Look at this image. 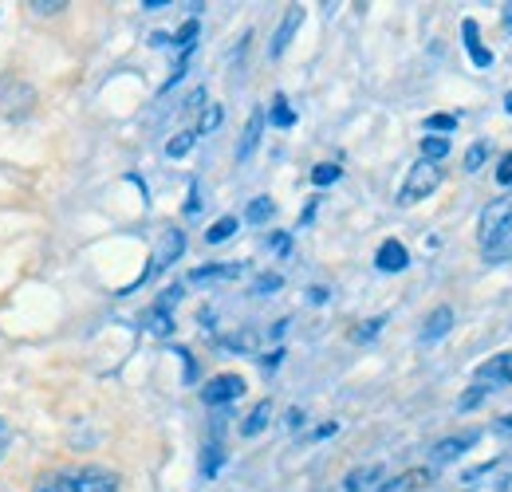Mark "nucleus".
<instances>
[{
    "mask_svg": "<svg viewBox=\"0 0 512 492\" xmlns=\"http://www.w3.org/2000/svg\"><path fill=\"white\" fill-rule=\"evenodd\" d=\"M32 492H119V477L107 469H71L44 477Z\"/></svg>",
    "mask_w": 512,
    "mask_h": 492,
    "instance_id": "nucleus-1",
    "label": "nucleus"
},
{
    "mask_svg": "<svg viewBox=\"0 0 512 492\" xmlns=\"http://www.w3.org/2000/svg\"><path fill=\"white\" fill-rule=\"evenodd\" d=\"M442 185V170L434 162H414L406 170V182L398 189V205H418L422 197H430L434 189Z\"/></svg>",
    "mask_w": 512,
    "mask_h": 492,
    "instance_id": "nucleus-2",
    "label": "nucleus"
},
{
    "mask_svg": "<svg viewBox=\"0 0 512 492\" xmlns=\"http://www.w3.org/2000/svg\"><path fill=\"white\" fill-rule=\"evenodd\" d=\"M512 229V197L493 201L485 213H481V245H493L497 237H505Z\"/></svg>",
    "mask_w": 512,
    "mask_h": 492,
    "instance_id": "nucleus-3",
    "label": "nucleus"
},
{
    "mask_svg": "<svg viewBox=\"0 0 512 492\" xmlns=\"http://www.w3.org/2000/svg\"><path fill=\"white\" fill-rule=\"evenodd\" d=\"M241 394H245V378H241V374H217V378H209L205 390H201L205 406H229V402H237Z\"/></svg>",
    "mask_w": 512,
    "mask_h": 492,
    "instance_id": "nucleus-4",
    "label": "nucleus"
},
{
    "mask_svg": "<svg viewBox=\"0 0 512 492\" xmlns=\"http://www.w3.org/2000/svg\"><path fill=\"white\" fill-rule=\"evenodd\" d=\"M182 252H186V233H178V229H166V233H162V241H158V252H154V260H150V268L142 272V280H138V284H146L154 272L170 268V264H174Z\"/></svg>",
    "mask_w": 512,
    "mask_h": 492,
    "instance_id": "nucleus-5",
    "label": "nucleus"
},
{
    "mask_svg": "<svg viewBox=\"0 0 512 492\" xmlns=\"http://www.w3.org/2000/svg\"><path fill=\"white\" fill-rule=\"evenodd\" d=\"M477 386L485 394L489 390H501V386H512V355H497L485 367H477Z\"/></svg>",
    "mask_w": 512,
    "mask_h": 492,
    "instance_id": "nucleus-6",
    "label": "nucleus"
},
{
    "mask_svg": "<svg viewBox=\"0 0 512 492\" xmlns=\"http://www.w3.org/2000/svg\"><path fill=\"white\" fill-rule=\"evenodd\" d=\"M304 24V8L300 4H292L288 12H284V24L276 28V36H272V48H268V56L272 60H280L284 52H288V44H292V36H296V28Z\"/></svg>",
    "mask_w": 512,
    "mask_h": 492,
    "instance_id": "nucleus-7",
    "label": "nucleus"
},
{
    "mask_svg": "<svg viewBox=\"0 0 512 492\" xmlns=\"http://www.w3.org/2000/svg\"><path fill=\"white\" fill-rule=\"evenodd\" d=\"M477 445V433H461V437H446V441H438L434 445V465H449V461H457L461 453H469Z\"/></svg>",
    "mask_w": 512,
    "mask_h": 492,
    "instance_id": "nucleus-8",
    "label": "nucleus"
},
{
    "mask_svg": "<svg viewBox=\"0 0 512 492\" xmlns=\"http://www.w3.org/2000/svg\"><path fill=\"white\" fill-rule=\"evenodd\" d=\"M260 134H264V111L256 107L253 115H249V126H245V134H241V146H237V162H249L256 154V146H260Z\"/></svg>",
    "mask_w": 512,
    "mask_h": 492,
    "instance_id": "nucleus-9",
    "label": "nucleus"
},
{
    "mask_svg": "<svg viewBox=\"0 0 512 492\" xmlns=\"http://www.w3.org/2000/svg\"><path fill=\"white\" fill-rule=\"evenodd\" d=\"M375 264L383 268V272H402L406 264H410V252L402 241H383L379 245V256H375Z\"/></svg>",
    "mask_w": 512,
    "mask_h": 492,
    "instance_id": "nucleus-10",
    "label": "nucleus"
},
{
    "mask_svg": "<svg viewBox=\"0 0 512 492\" xmlns=\"http://www.w3.org/2000/svg\"><path fill=\"white\" fill-rule=\"evenodd\" d=\"M449 327H453V311L449 308L430 311V319H426V327H422V343H438V339H446Z\"/></svg>",
    "mask_w": 512,
    "mask_h": 492,
    "instance_id": "nucleus-11",
    "label": "nucleus"
},
{
    "mask_svg": "<svg viewBox=\"0 0 512 492\" xmlns=\"http://www.w3.org/2000/svg\"><path fill=\"white\" fill-rule=\"evenodd\" d=\"M233 276H241V264H205V268H193L190 280L193 284H209V280H233Z\"/></svg>",
    "mask_w": 512,
    "mask_h": 492,
    "instance_id": "nucleus-12",
    "label": "nucleus"
},
{
    "mask_svg": "<svg viewBox=\"0 0 512 492\" xmlns=\"http://www.w3.org/2000/svg\"><path fill=\"white\" fill-rule=\"evenodd\" d=\"M461 36H465V52L473 56V63H477V67H489V63H493V56H489V52L477 44V20H461Z\"/></svg>",
    "mask_w": 512,
    "mask_h": 492,
    "instance_id": "nucleus-13",
    "label": "nucleus"
},
{
    "mask_svg": "<svg viewBox=\"0 0 512 492\" xmlns=\"http://www.w3.org/2000/svg\"><path fill=\"white\" fill-rule=\"evenodd\" d=\"M434 477H430V469H410V473H402L398 481H390L383 492H418V489H426Z\"/></svg>",
    "mask_w": 512,
    "mask_h": 492,
    "instance_id": "nucleus-14",
    "label": "nucleus"
},
{
    "mask_svg": "<svg viewBox=\"0 0 512 492\" xmlns=\"http://www.w3.org/2000/svg\"><path fill=\"white\" fill-rule=\"evenodd\" d=\"M268 418H272V402H260L253 414L241 422V433H245V437H256V433L268 426Z\"/></svg>",
    "mask_w": 512,
    "mask_h": 492,
    "instance_id": "nucleus-15",
    "label": "nucleus"
},
{
    "mask_svg": "<svg viewBox=\"0 0 512 492\" xmlns=\"http://www.w3.org/2000/svg\"><path fill=\"white\" fill-rule=\"evenodd\" d=\"M379 477H383V465H367V469L351 473L343 489H347V492H363V489H371V481H379Z\"/></svg>",
    "mask_w": 512,
    "mask_h": 492,
    "instance_id": "nucleus-16",
    "label": "nucleus"
},
{
    "mask_svg": "<svg viewBox=\"0 0 512 492\" xmlns=\"http://www.w3.org/2000/svg\"><path fill=\"white\" fill-rule=\"evenodd\" d=\"M237 225H241L237 217H221L217 225H209V233H205V241H209V245H225V241H229V237L237 233Z\"/></svg>",
    "mask_w": 512,
    "mask_h": 492,
    "instance_id": "nucleus-17",
    "label": "nucleus"
},
{
    "mask_svg": "<svg viewBox=\"0 0 512 492\" xmlns=\"http://www.w3.org/2000/svg\"><path fill=\"white\" fill-rule=\"evenodd\" d=\"M449 154V138H438V134H430V138H422V162H442Z\"/></svg>",
    "mask_w": 512,
    "mask_h": 492,
    "instance_id": "nucleus-18",
    "label": "nucleus"
},
{
    "mask_svg": "<svg viewBox=\"0 0 512 492\" xmlns=\"http://www.w3.org/2000/svg\"><path fill=\"white\" fill-rule=\"evenodd\" d=\"M272 213H276L272 197H256L253 205L245 209V221H249V225H264V221H272Z\"/></svg>",
    "mask_w": 512,
    "mask_h": 492,
    "instance_id": "nucleus-19",
    "label": "nucleus"
},
{
    "mask_svg": "<svg viewBox=\"0 0 512 492\" xmlns=\"http://www.w3.org/2000/svg\"><path fill=\"white\" fill-rule=\"evenodd\" d=\"M268 119H272V126H280V130H288V126L296 123V115H292V107H288V99H284V95H276V99H272Z\"/></svg>",
    "mask_w": 512,
    "mask_h": 492,
    "instance_id": "nucleus-20",
    "label": "nucleus"
},
{
    "mask_svg": "<svg viewBox=\"0 0 512 492\" xmlns=\"http://www.w3.org/2000/svg\"><path fill=\"white\" fill-rule=\"evenodd\" d=\"M485 260L489 264H501V260H512V229L505 237H497L493 245H485Z\"/></svg>",
    "mask_w": 512,
    "mask_h": 492,
    "instance_id": "nucleus-21",
    "label": "nucleus"
},
{
    "mask_svg": "<svg viewBox=\"0 0 512 492\" xmlns=\"http://www.w3.org/2000/svg\"><path fill=\"white\" fill-rule=\"evenodd\" d=\"M142 323H146L154 335H170V331H174V319H170V311H162V308H150Z\"/></svg>",
    "mask_w": 512,
    "mask_h": 492,
    "instance_id": "nucleus-22",
    "label": "nucleus"
},
{
    "mask_svg": "<svg viewBox=\"0 0 512 492\" xmlns=\"http://www.w3.org/2000/svg\"><path fill=\"white\" fill-rule=\"evenodd\" d=\"M193 142H197V134H193V130H182V134H174V138L166 142V154H170V158H186L193 150Z\"/></svg>",
    "mask_w": 512,
    "mask_h": 492,
    "instance_id": "nucleus-23",
    "label": "nucleus"
},
{
    "mask_svg": "<svg viewBox=\"0 0 512 492\" xmlns=\"http://www.w3.org/2000/svg\"><path fill=\"white\" fill-rule=\"evenodd\" d=\"M221 119H225V111H221L217 103H213V107H205V111H201V123H197L193 134H213V130L221 126Z\"/></svg>",
    "mask_w": 512,
    "mask_h": 492,
    "instance_id": "nucleus-24",
    "label": "nucleus"
},
{
    "mask_svg": "<svg viewBox=\"0 0 512 492\" xmlns=\"http://www.w3.org/2000/svg\"><path fill=\"white\" fill-rule=\"evenodd\" d=\"M339 174H343V170H339L335 162H323V166H316V170H312V182H316V185H335V182H339Z\"/></svg>",
    "mask_w": 512,
    "mask_h": 492,
    "instance_id": "nucleus-25",
    "label": "nucleus"
},
{
    "mask_svg": "<svg viewBox=\"0 0 512 492\" xmlns=\"http://www.w3.org/2000/svg\"><path fill=\"white\" fill-rule=\"evenodd\" d=\"M485 154H489V146H485V142H473V146H469V154H465V170H469V174H477V170H481V162H485Z\"/></svg>",
    "mask_w": 512,
    "mask_h": 492,
    "instance_id": "nucleus-26",
    "label": "nucleus"
},
{
    "mask_svg": "<svg viewBox=\"0 0 512 492\" xmlns=\"http://www.w3.org/2000/svg\"><path fill=\"white\" fill-rule=\"evenodd\" d=\"M193 40H197V20H190V24H186V28L174 36V44H178V52H182V56H190Z\"/></svg>",
    "mask_w": 512,
    "mask_h": 492,
    "instance_id": "nucleus-27",
    "label": "nucleus"
},
{
    "mask_svg": "<svg viewBox=\"0 0 512 492\" xmlns=\"http://www.w3.org/2000/svg\"><path fill=\"white\" fill-rule=\"evenodd\" d=\"M221 461H225L221 445H209V449H205V465H201V469H205V477H213V473L221 469Z\"/></svg>",
    "mask_w": 512,
    "mask_h": 492,
    "instance_id": "nucleus-28",
    "label": "nucleus"
},
{
    "mask_svg": "<svg viewBox=\"0 0 512 492\" xmlns=\"http://www.w3.org/2000/svg\"><path fill=\"white\" fill-rule=\"evenodd\" d=\"M383 323H386V319H367V323L355 331V343H371V339L383 331Z\"/></svg>",
    "mask_w": 512,
    "mask_h": 492,
    "instance_id": "nucleus-29",
    "label": "nucleus"
},
{
    "mask_svg": "<svg viewBox=\"0 0 512 492\" xmlns=\"http://www.w3.org/2000/svg\"><path fill=\"white\" fill-rule=\"evenodd\" d=\"M280 284H284V280H280L276 272H268V276H260V280L253 284V296H268V292H276Z\"/></svg>",
    "mask_w": 512,
    "mask_h": 492,
    "instance_id": "nucleus-30",
    "label": "nucleus"
},
{
    "mask_svg": "<svg viewBox=\"0 0 512 492\" xmlns=\"http://www.w3.org/2000/svg\"><path fill=\"white\" fill-rule=\"evenodd\" d=\"M453 126H457L453 115H430V119H426V130H434V134H449Z\"/></svg>",
    "mask_w": 512,
    "mask_h": 492,
    "instance_id": "nucleus-31",
    "label": "nucleus"
},
{
    "mask_svg": "<svg viewBox=\"0 0 512 492\" xmlns=\"http://www.w3.org/2000/svg\"><path fill=\"white\" fill-rule=\"evenodd\" d=\"M225 347H237V351H253L256 335H249V331H245V335H233V339H225Z\"/></svg>",
    "mask_w": 512,
    "mask_h": 492,
    "instance_id": "nucleus-32",
    "label": "nucleus"
},
{
    "mask_svg": "<svg viewBox=\"0 0 512 492\" xmlns=\"http://www.w3.org/2000/svg\"><path fill=\"white\" fill-rule=\"evenodd\" d=\"M481 398H485V390H481V386H473V390L457 402V410H473V406H481Z\"/></svg>",
    "mask_w": 512,
    "mask_h": 492,
    "instance_id": "nucleus-33",
    "label": "nucleus"
},
{
    "mask_svg": "<svg viewBox=\"0 0 512 492\" xmlns=\"http://www.w3.org/2000/svg\"><path fill=\"white\" fill-rule=\"evenodd\" d=\"M201 213V182L190 185V205H186V217H197Z\"/></svg>",
    "mask_w": 512,
    "mask_h": 492,
    "instance_id": "nucleus-34",
    "label": "nucleus"
},
{
    "mask_svg": "<svg viewBox=\"0 0 512 492\" xmlns=\"http://www.w3.org/2000/svg\"><path fill=\"white\" fill-rule=\"evenodd\" d=\"M497 182L512 185V154H505V158H501V166H497Z\"/></svg>",
    "mask_w": 512,
    "mask_h": 492,
    "instance_id": "nucleus-35",
    "label": "nucleus"
},
{
    "mask_svg": "<svg viewBox=\"0 0 512 492\" xmlns=\"http://www.w3.org/2000/svg\"><path fill=\"white\" fill-rule=\"evenodd\" d=\"M288 248H292V237H288V233H276V237H272V252H280V256H284Z\"/></svg>",
    "mask_w": 512,
    "mask_h": 492,
    "instance_id": "nucleus-36",
    "label": "nucleus"
},
{
    "mask_svg": "<svg viewBox=\"0 0 512 492\" xmlns=\"http://www.w3.org/2000/svg\"><path fill=\"white\" fill-rule=\"evenodd\" d=\"M64 4L60 0H52V4H32V12H40V16H48V12H60Z\"/></svg>",
    "mask_w": 512,
    "mask_h": 492,
    "instance_id": "nucleus-37",
    "label": "nucleus"
},
{
    "mask_svg": "<svg viewBox=\"0 0 512 492\" xmlns=\"http://www.w3.org/2000/svg\"><path fill=\"white\" fill-rule=\"evenodd\" d=\"M201 103H205V91H201V87H197V91H193L190 99H186V111H197V107H201Z\"/></svg>",
    "mask_w": 512,
    "mask_h": 492,
    "instance_id": "nucleus-38",
    "label": "nucleus"
},
{
    "mask_svg": "<svg viewBox=\"0 0 512 492\" xmlns=\"http://www.w3.org/2000/svg\"><path fill=\"white\" fill-rule=\"evenodd\" d=\"M280 359H284V351H272V355H264V370H276V367H280Z\"/></svg>",
    "mask_w": 512,
    "mask_h": 492,
    "instance_id": "nucleus-39",
    "label": "nucleus"
},
{
    "mask_svg": "<svg viewBox=\"0 0 512 492\" xmlns=\"http://www.w3.org/2000/svg\"><path fill=\"white\" fill-rule=\"evenodd\" d=\"M308 300H312V304H323V300H327V292H323V288H308Z\"/></svg>",
    "mask_w": 512,
    "mask_h": 492,
    "instance_id": "nucleus-40",
    "label": "nucleus"
},
{
    "mask_svg": "<svg viewBox=\"0 0 512 492\" xmlns=\"http://www.w3.org/2000/svg\"><path fill=\"white\" fill-rule=\"evenodd\" d=\"M493 430H497V433H512V414H505V418H501Z\"/></svg>",
    "mask_w": 512,
    "mask_h": 492,
    "instance_id": "nucleus-41",
    "label": "nucleus"
},
{
    "mask_svg": "<svg viewBox=\"0 0 512 492\" xmlns=\"http://www.w3.org/2000/svg\"><path fill=\"white\" fill-rule=\"evenodd\" d=\"M4 445H8V426H4V418H0V453H4Z\"/></svg>",
    "mask_w": 512,
    "mask_h": 492,
    "instance_id": "nucleus-42",
    "label": "nucleus"
},
{
    "mask_svg": "<svg viewBox=\"0 0 512 492\" xmlns=\"http://www.w3.org/2000/svg\"><path fill=\"white\" fill-rule=\"evenodd\" d=\"M505 111H509V115H512V91H509V95H505Z\"/></svg>",
    "mask_w": 512,
    "mask_h": 492,
    "instance_id": "nucleus-43",
    "label": "nucleus"
},
{
    "mask_svg": "<svg viewBox=\"0 0 512 492\" xmlns=\"http://www.w3.org/2000/svg\"><path fill=\"white\" fill-rule=\"evenodd\" d=\"M505 24H512V4L505 8Z\"/></svg>",
    "mask_w": 512,
    "mask_h": 492,
    "instance_id": "nucleus-44",
    "label": "nucleus"
}]
</instances>
